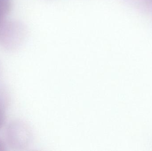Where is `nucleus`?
<instances>
[{
	"mask_svg": "<svg viewBox=\"0 0 152 151\" xmlns=\"http://www.w3.org/2000/svg\"><path fill=\"white\" fill-rule=\"evenodd\" d=\"M27 35V28L24 23L6 20L0 32V45L7 50L17 49L26 40Z\"/></svg>",
	"mask_w": 152,
	"mask_h": 151,
	"instance_id": "nucleus-1",
	"label": "nucleus"
},
{
	"mask_svg": "<svg viewBox=\"0 0 152 151\" xmlns=\"http://www.w3.org/2000/svg\"><path fill=\"white\" fill-rule=\"evenodd\" d=\"M6 141L10 147L21 150L27 147L31 139V133L26 124L20 121L10 123L5 132Z\"/></svg>",
	"mask_w": 152,
	"mask_h": 151,
	"instance_id": "nucleus-2",
	"label": "nucleus"
},
{
	"mask_svg": "<svg viewBox=\"0 0 152 151\" xmlns=\"http://www.w3.org/2000/svg\"><path fill=\"white\" fill-rule=\"evenodd\" d=\"M12 0H0V30L12 8Z\"/></svg>",
	"mask_w": 152,
	"mask_h": 151,
	"instance_id": "nucleus-3",
	"label": "nucleus"
},
{
	"mask_svg": "<svg viewBox=\"0 0 152 151\" xmlns=\"http://www.w3.org/2000/svg\"><path fill=\"white\" fill-rule=\"evenodd\" d=\"M139 9H147L152 5V0H124Z\"/></svg>",
	"mask_w": 152,
	"mask_h": 151,
	"instance_id": "nucleus-4",
	"label": "nucleus"
},
{
	"mask_svg": "<svg viewBox=\"0 0 152 151\" xmlns=\"http://www.w3.org/2000/svg\"><path fill=\"white\" fill-rule=\"evenodd\" d=\"M5 106L0 103V129L3 126L5 119Z\"/></svg>",
	"mask_w": 152,
	"mask_h": 151,
	"instance_id": "nucleus-5",
	"label": "nucleus"
},
{
	"mask_svg": "<svg viewBox=\"0 0 152 151\" xmlns=\"http://www.w3.org/2000/svg\"><path fill=\"white\" fill-rule=\"evenodd\" d=\"M4 145L2 141L0 139V151H4Z\"/></svg>",
	"mask_w": 152,
	"mask_h": 151,
	"instance_id": "nucleus-6",
	"label": "nucleus"
},
{
	"mask_svg": "<svg viewBox=\"0 0 152 151\" xmlns=\"http://www.w3.org/2000/svg\"><path fill=\"white\" fill-rule=\"evenodd\" d=\"M2 66L1 65V63H0V81H1V74H2Z\"/></svg>",
	"mask_w": 152,
	"mask_h": 151,
	"instance_id": "nucleus-7",
	"label": "nucleus"
}]
</instances>
